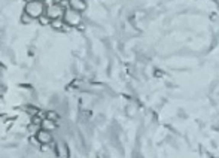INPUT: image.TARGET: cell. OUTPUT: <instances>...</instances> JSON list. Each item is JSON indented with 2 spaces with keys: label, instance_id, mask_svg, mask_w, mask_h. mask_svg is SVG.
<instances>
[{
  "label": "cell",
  "instance_id": "6da1fadb",
  "mask_svg": "<svg viewBox=\"0 0 219 158\" xmlns=\"http://www.w3.org/2000/svg\"><path fill=\"white\" fill-rule=\"evenodd\" d=\"M24 12H25L28 16H31L33 19H39V18L46 12V6H45L43 1H40V0H33V1L25 3Z\"/></svg>",
  "mask_w": 219,
  "mask_h": 158
},
{
  "label": "cell",
  "instance_id": "277c9868",
  "mask_svg": "<svg viewBox=\"0 0 219 158\" xmlns=\"http://www.w3.org/2000/svg\"><path fill=\"white\" fill-rule=\"evenodd\" d=\"M36 140L42 145H49L52 142V134L49 130H45V128H40L37 133H36Z\"/></svg>",
  "mask_w": 219,
  "mask_h": 158
},
{
  "label": "cell",
  "instance_id": "52a82bcc",
  "mask_svg": "<svg viewBox=\"0 0 219 158\" xmlns=\"http://www.w3.org/2000/svg\"><path fill=\"white\" fill-rule=\"evenodd\" d=\"M40 127H42V128H45V130H52V128L55 127V121L45 118V119H42V124H40Z\"/></svg>",
  "mask_w": 219,
  "mask_h": 158
},
{
  "label": "cell",
  "instance_id": "5bb4252c",
  "mask_svg": "<svg viewBox=\"0 0 219 158\" xmlns=\"http://www.w3.org/2000/svg\"><path fill=\"white\" fill-rule=\"evenodd\" d=\"M40 1H42V0H40Z\"/></svg>",
  "mask_w": 219,
  "mask_h": 158
},
{
  "label": "cell",
  "instance_id": "9c48e42d",
  "mask_svg": "<svg viewBox=\"0 0 219 158\" xmlns=\"http://www.w3.org/2000/svg\"><path fill=\"white\" fill-rule=\"evenodd\" d=\"M45 118L52 119V121H57V119H60V115H58L57 112H54V111H49V112H46V116H45Z\"/></svg>",
  "mask_w": 219,
  "mask_h": 158
},
{
  "label": "cell",
  "instance_id": "7a4b0ae2",
  "mask_svg": "<svg viewBox=\"0 0 219 158\" xmlns=\"http://www.w3.org/2000/svg\"><path fill=\"white\" fill-rule=\"evenodd\" d=\"M63 19H64L66 25H69V27H76V25H79V24H81L82 16H81V12H78V10H75V9H70V7H69V9H66Z\"/></svg>",
  "mask_w": 219,
  "mask_h": 158
},
{
  "label": "cell",
  "instance_id": "5b68a950",
  "mask_svg": "<svg viewBox=\"0 0 219 158\" xmlns=\"http://www.w3.org/2000/svg\"><path fill=\"white\" fill-rule=\"evenodd\" d=\"M70 9H75L78 12H84L87 9V1L85 0H69Z\"/></svg>",
  "mask_w": 219,
  "mask_h": 158
},
{
  "label": "cell",
  "instance_id": "8992f818",
  "mask_svg": "<svg viewBox=\"0 0 219 158\" xmlns=\"http://www.w3.org/2000/svg\"><path fill=\"white\" fill-rule=\"evenodd\" d=\"M64 19L63 18H58V19H52L51 21V27L52 28H55V30H63L64 28Z\"/></svg>",
  "mask_w": 219,
  "mask_h": 158
},
{
  "label": "cell",
  "instance_id": "4fadbf2b",
  "mask_svg": "<svg viewBox=\"0 0 219 158\" xmlns=\"http://www.w3.org/2000/svg\"><path fill=\"white\" fill-rule=\"evenodd\" d=\"M24 1H25V3H28V1H33V0H24Z\"/></svg>",
  "mask_w": 219,
  "mask_h": 158
},
{
  "label": "cell",
  "instance_id": "3957f363",
  "mask_svg": "<svg viewBox=\"0 0 219 158\" xmlns=\"http://www.w3.org/2000/svg\"><path fill=\"white\" fill-rule=\"evenodd\" d=\"M64 12H66V9H63L60 4H58V1H55L54 4H51V6H48L46 7V15L51 18V19H58V18H63L64 16Z\"/></svg>",
  "mask_w": 219,
  "mask_h": 158
},
{
  "label": "cell",
  "instance_id": "8fae6325",
  "mask_svg": "<svg viewBox=\"0 0 219 158\" xmlns=\"http://www.w3.org/2000/svg\"><path fill=\"white\" fill-rule=\"evenodd\" d=\"M58 4L63 7V9H69L70 4H69V0H58Z\"/></svg>",
  "mask_w": 219,
  "mask_h": 158
},
{
  "label": "cell",
  "instance_id": "7c38bea8",
  "mask_svg": "<svg viewBox=\"0 0 219 158\" xmlns=\"http://www.w3.org/2000/svg\"><path fill=\"white\" fill-rule=\"evenodd\" d=\"M33 124H36V125H40V124H42V119H40L39 116H34V118H33Z\"/></svg>",
  "mask_w": 219,
  "mask_h": 158
},
{
  "label": "cell",
  "instance_id": "30bf717a",
  "mask_svg": "<svg viewBox=\"0 0 219 158\" xmlns=\"http://www.w3.org/2000/svg\"><path fill=\"white\" fill-rule=\"evenodd\" d=\"M31 21H33V18H31V16H28L25 12L21 15V22H22V24H28V22H31Z\"/></svg>",
  "mask_w": 219,
  "mask_h": 158
},
{
  "label": "cell",
  "instance_id": "ba28073f",
  "mask_svg": "<svg viewBox=\"0 0 219 158\" xmlns=\"http://www.w3.org/2000/svg\"><path fill=\"white\" fill-rule=\"evenodd\" d=\"M51 21H52V19H51L46 13H43V15L39 18V22H40L42 25H48V24H51Z\"/></svg>",
  "mask_w": 219,
  "mask_h": 158
}]
</instances>
